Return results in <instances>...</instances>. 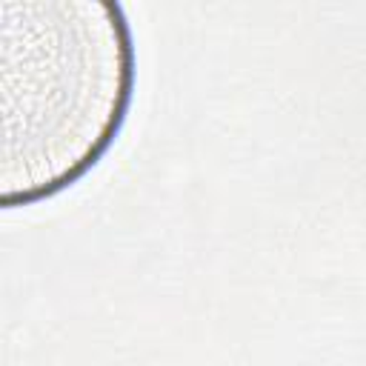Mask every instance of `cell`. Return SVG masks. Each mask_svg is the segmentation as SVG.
I'll use <instances>...</instances> for the list:
<instances>
[{
	"mask_svg": "<svg viewBox=\"0 0 366 366\" xmlns=\"http://www.w3.org/2000/svg\"><path fill=\"white\" fill-rule=\"evenodd\" d=\"M132 86L117 6H23L20 66L6 63V200L49 197L86 174L114 143Z\"/></svg>",
	"mask_w": 366,
	"mask_h": 366,
	"instance_id": "obj_1",
	"label": "cell"
}]
</instances>
